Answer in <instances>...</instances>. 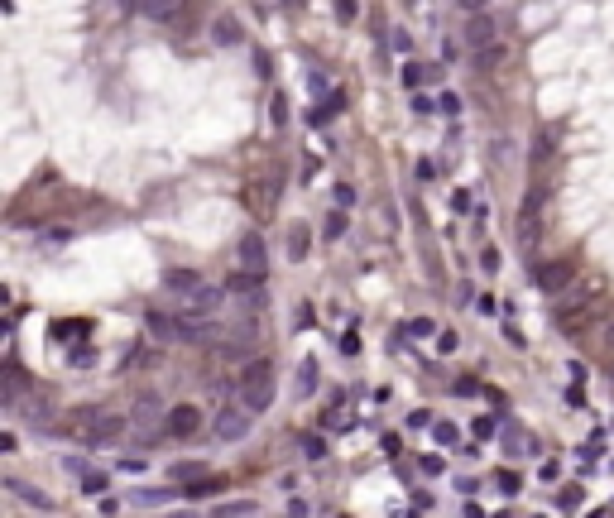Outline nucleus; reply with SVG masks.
I'll return each instance as SVG.
<instances>
[{"instance_id": "1", "label": "nucleus", "mask_w": 614, "mask_h": 518, "mask_svg": "<svg viewBox=\"0 0 614 518\" xmlns=\"http://www.w3.org/2000/svg\"><path fill=\"white\" fill-rule=\"evenodd\" d=\"M235 399H240L250 413H264V408L274 404V365H269V360L245 365L240 379H235Z\"/></svg>"}, {"instance_id": "2", "label": "nucleus", "mask_w": 614, "mask_h": 518, "mask_svg": "<svg viewBox=\"0 0 614 518\" xmlns=\"http://www.w3.org/2000/svg\"><path fill=\"white\" fill-rule=\"evenodd\" d=\"M72 432H77L82 441H110V437L125 432V417H115V413H82L77 422H72Z\"/></svg>"}, {"instance_id": "3", "label": "nucleus", "mask_w": 614, "mask_h": 518, "mask_svg": "<svg viewBox=\"0 0 614 518\" xmlns=\"http://www.w3.org/2000/svg\"><path fill=\"white\" fill-rule=\"evenodd\" d=\"M211 432H216L221 441H240V437L250 432V408H245V404H226V408L216 413V422H211Z\"/></svg>"}, {"instance_id": "4", "label": "nucleus", "mask_w": 614, "mask_h": 518, "mask_svg": "<svg viewBox=\"0 0 614 518\" xmlns=\"http://www.w3.org/2000/svg\"><path fill=\"white\" fill-rule=\"evenodd\" d=\"M164 432H168L173 441H188V437L202 432V413H197L192 404H178V408L168 413V422H164Z\"/></svg>"}, {"instance_id": "5", "label": "nucleus", "mask_w": 614, "mask_h": 518, "mask_svg": "<svg viewBox=\"0 0 614 518\" xmlns=\"http://www.w3.org/2000/svg\"><path fill=\"white\" fill-rule=\"evenodd\" d=\"M221 303H226V288H202L197 298L183 303V321H211L221 312Z\"/></svg>"}, {"instance_id": "6", "label": "nucleus", "mask_w": 614, "mask_h": 518, "mask_svg": "<svg viewBox=\"0 0 614 518\" xmlns=\"http://www.w3.org/2000/svg\"><path fill=\"white\" fill-rule=\"evenodd\" d=\"M466 43H471L475 53L495 48V43H499V34H495V19H490V14H480V10H471V24H466Z\"/></svg>"}, {"instance_id": "7", "label": "nucleus", "mask_w": 614, "mask_h": 518, "mask_svg": "<svg viewBox=\"0 0 614 518\" xmlns=\"http://www.w3.org/2000/svg\"><path fill=\"white\" fill-rule=\"evenodd\" d=\"M240 264H245V274H264L269 269V250H264V235H240Z\"/></svg>"}, {"instance_id": "8", "label": "nucleus", "mask_w": 614, "mask_h": 518, "mask_svg": "<svg viewBox=\"0 0 614 518\" xmlns=\"http://www.w3.org/2000/svg\"><path fill=\"white\" fill-rule=\"evenodd\" d=\"M571 279H576V259H557V264L537 269V288H542V293H562Z\"/></svg>"}, {"instance_id": "9", "label": "nucleus", "mask_w": 614, "mask_h": 518, "mask_svg": "<svg viewBox=\"0 0 614 518\" xmlns=\"http://www.w3.org/2000/svg\"><path fill=\"white\" fill-rule=\"evenodd\" d=\"M164 288H168V293H183V303H188V298L202 293L206 283H202L197 269H164Z\"/></svg>"}, {"instance_id": "10", "label": "nucleus", "mask_w": 614, "mask_h": 518, "mask_svg": "<svg viewBox=\"0 0 614 518\" xmlns=\"http://www.w3.org/2000/svg\"><path fill=\"white\" fill-rule=\"evenodd\" d=\"M226 293H245V298H264V274H230Z\"/></svg>"}, {"instance_id": "11", "label": "nucleus", "mask_w": 614, "mask_h": 518, "mask_svg": "<svg viewBox=\"0 0 614 518\" xmlns=\"http://www.w3.org/2000/svg\"><path fill=\"white\" fill-rule=\"evenodd\" d=\"M317 375H321L317 360H303V365H298V394H312V389H317Z\"/></svg>"}, {"instance_id": "12", "label": "nucleus", "mask_w": 614, "mask_h": 518, "mask_svg": "<svg viewBox=\"0 0 614 518\" xmlns=\"http://www.w3.org/2000/svg\"><path fill=\"white\" fill-rule=\"evenodd\" d=\"M595 346H600V360H605V365L614 370V321L605 326V331H600V341H595Z\"/></svg>"}, {"instance_id": "13", "label": "nucleus", "mask_w": 614, "mask_h": 518, "mask_svg": "<svg viewBox=\"0 0 614 518\" xmlns=\"http://www.w3.org/2000/svg\"><path fill=\"white\" fill-rule=\"evenodd\" d=\"M336 106H341V97H326V101L317 106V110H312V115H307V120H312V125H326V120H331V115H336Z\"/></svg>"}, {"instance_id": "14", "label": "nucleus", "mask_w": 614, "mask_h": 518, "mask_svg": "<svg viewBox=\"0 0 614 518\" xmlns=\"http://www.w3.org/2000/svg\"><path fill=\"white\" fill-rule=\"evenodd\" d=\"M307 245H312V240H307V230H303V226H293V235H288V255H293V259H303Z\"/></svg>"}, {"instance_id": "15", "label": "nucleus", "mask_w": 614, "mask_h": 518, "mask_svg": "<svg viewBox=\"0 0 614 518\" xmlns=\"http://www.w3.org/2000/svg\"><path fill=\"white\" fill-rule=\"evenodd\" d=\"M504 43H495V48H485V53H475V68H495V63H504Z\"/></svg>"}, {"instance_id": "16", "label": "nucleus", "mask_w": 614, "mask_h": 518, "mask_svg": "<svg viewBox=\"0 0 614 518\" xmlns=\"http://www.w3.org/2000/svg\"><path fill=\"white\" fill-rule=\"evenodd\" d=\"M216 43H240V29H235V19H221V24H216Z\"/></svg>"}, {"instance_id": "17", "label": "nucleus", "mask_w": 614, "mask_h": 518, "mask_svg": "<svg viewBox=\"0 0 614 518\" xmlns=\"http://www.w3.org/2000/svg\"><path fill=\"white\" fill-rule=\"evenodd\" d=\"M303 451H307V461H321L326 456V441L321 437H303Z\"/></svg>"}, {"instance_id": "18", "label": "nucleus", "mask_w": 614, "mask_h": 518, "mask_svg": "<svg viewBox=\"0 0 614 518\" xmlns=\"http://www.w3.org/2000/svg\"><path fill=\"white\" fill-rule=\"evenodd\" d=\"M173 490H139V504H168Z\"/></svg>"}, {"instance_id": "19", "label": "nucleus", "mask_w": 614, "mask_h": 518, "mask_svg": "<svg viewBox=\"0 0 614 518\" xmlns=\"http://www.w3.org/2000/svg\"><path fill=\"white\" fill-rule=\"evenodd\" d=\"M216 490H221V480H202V485L188 490V499H206V495H216Z\"/></svg>"}, {"instance_id": "20", "label": "nucleus", "mask_w": 614, "mask_h": 518, "mask_svg": "<svg viewBox=\"0 0 614 518\" xmlns=\"http://www.w3.org/2000/svg\"><path fill=\"white\" fill-rule=\"evenodd\" d=\"M341 230H346V216H341V211H331V216H326V235H331V240H336V235H341Z\"/></svg>"}, {"instance_id": "21", "label": "nucleus", "mask_w": 614, "mask_h": 518, "mask_svg": "<svg viewBox=\"0 0 614 518\" xmlns=\"http://www.w3.org/2000/svg\"><path fill=\"white\" fill-rule=\"evenodd\" d=\"M451 394H466V399H475V394H480V384H475V379H456V384H451Z\"/></svg>"}, {"instance_id": "22", "label": "nucleus", "mask_w": 614, "mask_h": 518, "mask_svg": "<svg viewBox=\"0 0 614 518\" xmlns=\"http://www.w3.org/2000/svg\"><path fill=\"white\" fill-rule=\"evenodd\" d=\"M350 202H355V188L341 183V188H336V207H350Z\"/></svg>"}, {"instance_id": "23", "label": "nucleus", "mask_w": 614, "mask_h": 518, "mask_svg": "<svg viewBox=\"0 0 614 518\" xmlns=\"http://www.w3.org/2000/svg\"><path fill=\"white\" fill-rule=\"evenodd\" d=\"M475 437H495V417H475Z\"/></svg>"}, {"instance_id": "24", "label": "nucleus", "mask_w": 614, "mask_h": 518, "mask_svg": "<svg viewBox=\"0 0 614 518\" xmlns=\"http://www.w3.org/2000/svg\"><path fill=\"white\" fill-rule=\"evenodd\" d=\"M82 485H87V495H101V490H106V475H87Z\"/></svg>"}, {"instance_id": "25", "label": "nucleus", "mask_w": 614, "mask_h": 518, "mask_svg": "<svg viewBox=\"0 0 614 518\" xmlns=\"http://www.w3.org/2000/svg\"><path fill=\"white\" fill-rule=\"evenodd\" d=\"M499 490H504V495H513V490H518V475H513V470H504V475H499Z\"/></svg>"}, {"instance_id": "26", "label": "nucleus", "mask_w": 614, "mask_h": 518, "mask_svg": "<svg viewBox=\"0 0 614 518\" xmlns=\"http://www.w3.org/2000/svg\"><path fill=\"white\" fill-rule=\"evenodd\" d=\"M437 441H456V427L451 422H437Z\"/></svg>"}, {"instance_id": "27", "label": "nucleus", "mask_w": 614, "mask_h": 518, "mask_svg": "<svg viewBox=\"0 0 614 518\" xmlns=\"http://www.w3.org/2000/svg\"><path fill=\"white\" fill-rule=\"evenodd\" d=\"M427 422H432V413H427V408H417V413H408V427H427Z\"/></svg>"}, {"instance_id": "28", "label": "nucleus", "mask_w": 614, "mask_h": 518, "mask_svg": "<svg viewBox=\"0 0 614 518\" xmlns=\"http://www.w3.org/2000/svg\"><path fill=\"white\" fill-rule=\"evenodd\" d=\"M394 48H399V53H408V48H413V39L404 34V29H394Z\"/></svg>"}]
</instances>
